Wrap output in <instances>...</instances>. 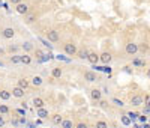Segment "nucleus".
<instances>
[{
    "label": "nucleus",
    "instance_id": "f257e3e1",
    "mask_svg": "<svg viewBox=\"0 0 150 128\" xmlns=\"http://www.w3.org/2000/svg\"><path fill=\"white\" fill-rule=\"evenodd\" d=\"M63 50H65V53L68 54V56H75L77 54V45H75L74 42H66L65 45H63Z\"/></svg>",
    "mask_w": 150,
    "mask_h": 128
},
{
    "label": "nucleus",
    "instance_id": "f03ea898",
    "mask_svg": "<svg viewBox=\"0 0 150 128\" xmlns=\"http://www.w3.org/2000/svg\"><path fill=\"white\" fill-rule=\"evenodd\" d=\"M47 39H48L50 42H57V41L60 39V35H59L57 30L51 29V30H48V32H47Z\"/></svg>",
    "mask_w": 150,
    "mask_h": 128
},
{
    "label": "nucleus",
    "instance_id": "7ed1b4c3",
    "mask_svg": "<svg viewBox=\"0 0 150 128\" xmlns=\"http://www.w3.org/2000/svg\"><path fill=\"white\" fill-rule=\"evenodd\" d=\"M125 50H126L128 54H132V56H134L137 51H138V44H135V42H128V44H126V48H125Z\"/></svg>",
    "mask_w": 150,
    "mask_h": 128
},
{
    "label": "nucleus",
    "instance_id": "20e7f679",
    "mask_svg": "<svg viewBox=\"0 0 150 128\" xmlns=\"http://www.w3.org/2000/svg\"><path fill=\"white\" fill-rule=\"evenodd\" d=\"M14 35H15V30L12 29V27H5V29L2 30V36L5 38V39H12V38H14Z\"/></svg>",
    "mask_w": 150,
    "mask_h": 128
},
{
    "label": "nucleus",
    "instance_id": "39448f33",
    "mask_svg": "<svg viewBox=\"0 0 150 128\" xmlns=\"http://www.w3.org/2000/svg\"><path fill=\"white\" fill-rule=\"evenodd\" d=\"M15 11L18 12V14H21V15H27L29 14V6L26 5V3H18L17 5V8H15Z\"/></svg>",
    "mask_w": 150,
    "mask_h": 128
},
{
    "label": "nucleus",
    "instance_id": "423d86ee",
    "mask_svg": "<svg viewBox=\"0 0 150 128\" xmlns=\"http://www.w3.org/2000/svg\"><path fill=\"white\" fill-rule=\"evenodd\" d=\"M17 86L26 91V89L30 86V80H29V79H26V77H21V79H18V82H17Z\"/></svg>",
    "mask_w": 150,
    "mask_h": 128
},
{
    "label": "nucleus",
    "instance_id": "0eeeda50",
    "mask_svg": "<svg viewBox=\"0 0 150 128\" xmlns=\"http://www.w3.org/2000/svg\"><path fill=\"white\" fill-rule=\"evenodd\" d=\"M32 104L35 106V109H42V107H45V101L42 98H39V97H35L33 101H32Z\"/></svg>",
    "mask_w": 150,
    "mask_h": 128
},
{
    "label": "nucleus",
    "instance_id": "6e6552de",
    "mask_svg": "<svg viewBox=\"0 0 150 128\" xmlns=\"http://www.w3.org/2000/svg\"><path fill=\"white\" fill-rule=\"evenodd\" d=\"M84 80L89 82V83L96 82V74H95L93 71H86V72H84Z\"/></svg>",
    "mask_w": 150,
    "mask_h": 128
},
{
    "label": "nucleus",
    "instance_id": "1a4fd4ad",
    "mask_svg": "<svg viewBox=\"0 0 150 128\" xmlns=\"http://www.w3.org/2000/svg\"><path fill=\"white\" fill-rule=\"evenodd\" d=\"M11 94H12V97H15V98H23L26 92H24V89H21V87L15 86L14 89H12V92H11Z\"/></svg>",
    "mask_w": 150,
    "mask_h": 128
},
{
    "label": "nucleus",
    "instance_id": "9d476101",
    "mask_svg": "<svg viewBox=\"0 0 150 128\" xmlns=\"http://www.w3.org/2000/svg\"><path fill=\"white\" fill-rule=\"evenodd\" d=\"M36 116H39L41 119H45V118L50 116V112H48L45 107H42V109H36Z\"/></svg>",
    "mask_w": 150,
    "mask_h": 128
},
{
    "label": "nucleus",
    "instance_id": "9b49d317",
    "mask_svg": "<svg viewBox=\"0 0 150 128\" xmlns=\"http://www.w3.org/2000/svg\"><path fill=\"white\" fill-rule=\"evenodd\" d=\"M87 60H89L92 65H96V63L99 62V54L95 53V51H92V53H89V56H87Z\"/></svg>",
    "mask_w": 150,
    "mask_h": 128
},
{
    "label": "nucleus",
    "instance_id": "f8f14e48",
    "mask_svg": "<svg viewBox=\"0 0 150 128\" xmlns=\"http://www.w3.org/2000/svg\"><path fill=\"white\" fill-rule=\"evenodd\" d=\"M131 104L135 106V107L141 106V104H143V97H141V95H134V97L131 98Z\"/></svg>",
    "mask_w": 150,
    "mask_h": 128
},
{
    "label": "nucleus",
    "instance_id": "ddd939ff",
    "mask_svg": "<svg viewBox=\"0 0 150 128\" xmlns=\"http://www.w3.org/2000/svg\"><path fill=\"white\" fill-rule=\"evenodd\" d=\"M30 83H32L33 86H42V84H44V79H42L41 75H35V77H32Z\"/></svg>",
    "mask_w": 150,
    "mask_h": 128
},
{
    "label": "nucleus",
    "instance_id": "4468645a",
    "mask_svg": "<svg viewBox=\"0 0 150 128\" xmlns=\"http://www.w3.org/2000/svg\"><path fill=\"white\" fill-rule=\"evenodd\" d=\"M90 97H92V99L99 101V99H101V97H102V92L99 91V89H92V91H90Z\"/></svg>",
    "mask_w": 150,
    "mask_h": 128
},
{
    "label": "nucleus",
    "instance_id": "2eb2a0df",
    "mask_svg": "<svg viewBox=\"0 0 150 128\" xmlns=\"http://www.w3.org/2000/svg\"><path fill=\"white\" fill-rule=\"evenodd\" d=\"M99 60H101L102 63H105V65H107V63H110V62H111V54L105 51V53L99 54Z\"/></svg>",
    "mask_w": 150,
    "mask_h": 128
},
{
    "label": "nucleus",
    "instance_id": "dca6fc26",
    "mask_svg": "<svg viewBox=\"0 0 150 128\" xmlns=\"http://www.w3.org/2000/svg\"><path fill=\"white\" fill-rule=\"evenodd\" d=\"M51 122H53V125H60L62 122H63V118H62V114L56 113V114L51 116Z\"/></svg>",
    "mask_w": 150,
    "mask_h": 128
},
{
    "label": "nucleus",
    "instance_id": "f3484780",
    "mask_svg": "<svg viewBox=\"0 0 150 128\" xmlns=\"http://www.w3.org/2000/svg\"><path fill=\"white\" fill-rule=\"evenodd\" d=\"M11 97H12V94L9 91H6V89H2V91H0V99L8 101V99H11Z\"/></svg>",
    "mask_w": 150,
    "mask_h": 128
},
{
    "label": "nucleus",
    "instance_id": "a211bd4d",
    "mask_svg": "<svg viewBox=\"0 0 150 128\" xmlns=\"http://www.w3.org/2000/svg\"><path fill=\"white\" fill-rule=\"evenodd\" d=\"M62 74H63V71H62V68H53L51 69V77H53V79H60V77H62Z\"/></svg>",
    "mask_w": 150,
    "mask_h": 128
},
{
    "label": "nucleus",
    "instance_id": "6ab92c4d",
    "mask_svg": "<svg viewBox=\"0 0 150 128\" xmlns=\"http://www.w3.org/2000/svg\"><path fill=\"white\" fill-rule=\"evenodd\" d=\"M21 63H24V65H30V63H32V57H30V54H27V53L21 54Z\"/></svg>",
    "mask_w": 150,
    "mask_h": 128
},
{
    "label": "nucleus",
    "instance_id": "aec40b11",
    "mask_svg": "<svg viewBox=\"0 0 150 128\" xmlns=\"http://www.w3.org/2000/svg\"><path fill=\"white\" fill-rule=\"evenodd\" d=\"M60 127H62V128H74L75 125H74V122H72L71 119H63V122L60 124Z\"/></svg>",
    "mask_w": 150,
    "mask_h": 128
},
{
    "label": "nucleus",
    "instance_id": "412c9836",
    "mask_svg": "<svg viewBox=\"0 0 150 128\" xmlns=\"http://www.w3.org/2000/svg\"><path fill=\"white\" fill-rule=\"evenodd\" d=\"M35 20H36V14H27V15H26V18H24V21H26L27 24L33 23Z\"/></svg>",
    "mask_w": 150,
    "mask_h": 128
},
{
    "label": "nucleus",
    "instance_id": "4be33fe9",
    "mask_svg": "<svg viewBox=\"0 0 150 128\" xmlns=\"http://www.w3.org/2000/svg\"><path fill=\"white\" fill-rule=\"evenodd\" d=\"M77 54H78L80 59H87V56H89V51H87V50H80V51H77Z\"/></svg>",
    "mask_w": 150,
    "mask_h": 128
},
{
    "label": "nucleus",
    "instance_id": "5701e85b",
    "mask_svg": "<svg viewBox=\"0 0 150 128\" xmlns=\"http://www.w3.org/2000/svg\"><path fill=\"white\" fill-rule=\"evenodd\" d=\"M11 62L12 63H21V54H12L11 56Z\"/></svg>",
    "mask_w": 150,
    "mask_h": 128
},
{
    "label": "nucleus",
    "instance_id": "b1692460",
    "mask_svg": "<svg viewBox=\"0 0 150 128\" xmlns=\"http://www.w3.org/2000/svg\"><path fill=\"white\" fill-rule=\"evenodd\" d=\"M9 113V107L5 104H0V114H8Z\"/></svg>",
    "mask_w": 150,
    "mask_h": 128
},
{
    "label": "nucleus",
    "instance_id": "393cba45",
    "mask_svg": "<svg viewBox=\"0 0 150 128\" xmlns=\"http://www.w3.org/2000/svg\"><path fill=\"white\" fill-rule=\"evenodd\" d=\"M95 127H96V128H108V124H107L105 121H98Z\"/></svg>",
    "mask_w": 150,
    "mask_h": 128
},
{
    "label": "nucleus",
    "instance_id": "a878e982",
    "mask_svg": "<svg viewBox=\"0 0 150 128\" xmlns=\"http://www.w3.org/2000/svg\"><path fill=\"white\" fill-rule=\"evenodd\" d=\"M21 48H23V50H26V51H30V50L33 48V45H32L30 42H24V44L21 45Z\"/></svg>",
    "mask_w": 150,
    "mask_h": 128
},
{
    "label": "nucleus",
    "instance_id": "bb28decb",
    "mask_svg": "<svg viewBox=\"0 0 150 128\" xmlns=\"http://www.w3.org/2000/svg\"><path fill=\"white\" fill-rule=\"evenodd\" d=\"M35 53H36V57H38V59H41V60H44V53H42L41 50H36Z\"/></svg>",
    "mask_w": 150,
    "mask_h": 128
},
{
    "label": "nucleus",
    "instance_id": "cd10ccee",
    "mask_svg": "<svg viewBox=\"0 0 150 128\" xmlns=\"http://www.w3.org/2000/svg\"><path fill=\"white\" fill-rule=\"evenodd\" d=\"M74 128H89V127H87V124H86V122H78Z\"/></svg>",
    "mask_w": 150,
    "mask_h": 128
},
{
    "label": "nucleus",
    "instance_id": "c85d7f7f",
    "mask_svg": "<svg viewBox=\"0 0 150 128\" xmlns=\"http://www.w3.org/2000/svg\"><path fill=\"white\" fill-rule=\"evenodd\" d=\"M128 116H129L131 119H137V116H138V114L134 113V112H129V113H128Z\"/></svg>",
    "mask_w": 150,
    "mask_h": 128
},
{
    "label": "nucleus",
    "instance_id": "c756f323",
    "mask_svg": "<svg viewBox=\"0 0 150 128\" xmlns=\"http://www.w3.org/2000/svg\"><path fill=\"white\" fill-rule=\"evenodd\" d=\"M112 101H114V102H116L117 106H120V107H122V106H125V104H123V101H120V99H117V98H114Z\"/></svg>",
    "mask_w": 150,
    "mask_h": 128
},
{
    "label": "nucleus",
    "instance_id": "7c9ffc66",
    "mask_svg": "<svg viewBox=\"0 0 150 128\" xmlns=\"http://www.w3.org/2000/svg\"><path fill=\"white\" fill-rule=\"evenodd\" d=\"M9 2H11V3H14V5H18V3L23 2V0H9Z\"/></svg>",
    "mask_w": 150,
    "mask_h": 128
},
{
    "label": "nucleus",
    "instance_id": "2f4dec72",
    "mask_svg": "<svg viewBox=\"0 0 150 128\" xmlns=\"http://www.w3.org/2000/svg\"><path fill=\"white\" fill-rule=\"evenodd\" d=\"M134 65H143V62L137 59V60H134Z\"/></svg>",
    "mask_w": 150,
    "mask_h": 128
},
{
    "label": "nucleus",
    "instance_id": "473e14b6",
    "mask_svg": "<svg viewBox=\"0 0 150 128\" xmlns=\"http://www.w3.org/2000/svg\"><path fill=\"white\" fill-rule=\"evenodd\" d=\"M3 125H5V119L0 116V127H3Z\"/></svg>",
    "mask_w": 150,
    "mask_h": 128
},
{
    "label": "nucleus",
    "instance_id": "72a5a7b5",
    "mask_svg": "<svg viewBox=\"0 0 150 128\" xmlns=\"http://www.w3.org/2000/svg\"><path fill=\"white\" fill-rule=\"evenodd\" d=\"M123 122H125V124L128 125V124H129V118H123Z\"/></svg>",
    "mask_w": 150,
    "mask_h": 128
},
{
    "label": "nucleus",
    "instance_id": "f704fd0d",
    "mask_svg": "<svg viewBox=\"0 0 150 128\" xmlns=\"http://www.w3.org/2000/svg\"><path fill=\"white\" fill-rule=\"evenodd\" d=\"M147 77H149V79H150V68L147 69Z\"/></svg>",
    "mask_w": 150,
    "mask_h": 128
},
{
    "label": "nucleus",
    "instance_id": "c9c22d12",
    "mask_svg": "<svg viewBox=\"0 0 150 128\" xmlns=\"http://www.w3.org/2000/svg\"><path fill=\"white\" fill-rule=\"evenodd\" d=\"M29 128H35V125L33 124H29Z\"/></svg>",
    "mask_w": 150,
    "mask_h": 128
},
{
    "label": "nucleus",
    "instance_id": "e433bc0d",
    "mask_svg": "<svg viewBox=\"0 0 150 128\" xmlns=\"http://www.w3.org/2000/svg\"><path fill=\"white\" fill-rule=\"evenodd\" d=\"M0 53H2V51H0Z\"/></svg>",
    "mask_w": 150,
    "mask_h": 128
},
{
    "label": "nucleus",
    "instance_id": "4c0bfd02",
    "mask_svg": "<svg viewBox=\"0 0 150 128\" xmlns=\"http://www.w3.org/2000/svg\"><path fill=\"white\" fill-rule=\"evenodd\" d=\"M0 91H2V89H0Z\"/></svg>",
    "mask_w": 150,
    "mask_h": 128
}]
</instances>
